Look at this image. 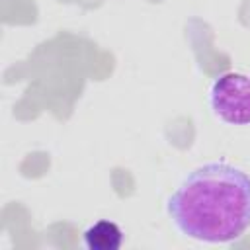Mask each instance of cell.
Masks as SVG:
<instances>
[{
    "instance_id": "cell-3",
    "label": "cell",
    "mask_w": 250,
    "mask_h": 250,
    "mask_svg": "<svg viewBox=\"0 0 250 250\" xmlns=\"http://www.w3.org/2000/svg\"><path fill=\"white\" fill-rule=\"evenodd\" d=\"M84 246L88 250H117L123 244V230L113 221H96L84 230Z\"/></svg>"
},
{
    "instance_id": "cell-2",
    "label": "cell",
    "mask_w": 250,
    "mask_h": 250,
    "mask_svg": "<svg viewBox=\"0 0 250 250\" xmlns=\"http://www.w3.org/2000/svg\"><path fill=\"white\" fill-rule=\"evenodd\" d=\"M209 105L227 125H250V76L225 72L209 88Z\"/></svg>"
},
{
    "instance_id": "cell-1",
    "label": "cell",
    "mask_w": 250,
    "mask_h": 250,
    "mask_svg": "<svg viewBox=\"0 0 250 250\" xmlns=\"http://www.w3.org/2000/svg\"><path fill=\"white\" fill-rule=\"evenodd\" d=\"M174 227L205 244H230L250 229V176L227 162L193 168L166 203Z\"/></svg>"
}]
</instances>
